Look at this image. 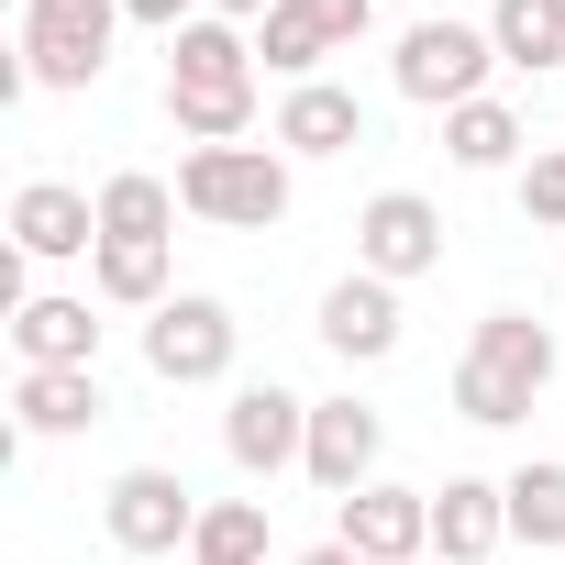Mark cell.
<instances>
[{"instance_id":"4316f807","label":"cell","mask_w":565,"mask_h":565,"mask_svg":"<svg viewBox=\"0 0 565 565\" xmlns=\"http://www.w3.org/2000/svg\"><path fill=\"white\" fill-rule=\"evenodd\" d=\"M211 12H222V23H266V12H277V0H211Z\"/></svg>"},{"instance_id":"52a82bcc","label":"cell","mask_w":565,"mask_h":565,"mask_svg":"<svg viewBox=\"0 0 565 565\" xmlns=\"http://www.w3.org/2000/svg\"><path fill=\"white\" fill-rule=\"evenodd\" d=\"M366 23H377V0H277V12L255 23V56L289 78V89H311V78H322V56H344Z\"/></svg>"},{"instance_id":"2e32d148","label":"cell","mask_w":565,"mask_h":565,"mask_svg":"<svg viewBox=\"0 0 565 565\" xmlns=\"http://www.w3.org/2000/svg\"><path fill=\"white\" fill-rule=\"evenodd\" d=\"M111 399H100V366H23V388H12V422L34 433V444H56V433H89Z\"/></svg>"},{"instance_id":"8992f818","label":"cell","mask_w":565,"mask_h":565,"mask_svg":"<svg viewBox=\"0 0 565 565\" xmlns=\"http://www.w3.org/2000/svg\"><path fill=\"white\" fill-rule=\"evenodd\" d=\"M100 521H111L122 554H189L200 543V499H189L178 466H122L111 499H100Z\"/></svg>"},{"instance_id":"8fae6325","label":"cell","mask_w":565,"mask_h":565,"mask_svg":"<svg viewBox=\"0 0 565 565\" xmlns=\"http://www.w3.org/2000/svg\"><path fill=\"white\" fill-rule=\"evenodd\" d=\"M377 444H388V422L366 411V399H311V488L322 499H355V488H377Z\"/></svg>"},{"instance_id":"5bb4252c","label":"cell","mask_w":565,"mask_h":565,"mask_svg":"<svg viewBox=\"0 0 565 565\" xmlns=\"http://www.w3.org/2000/svg\"><path fill=\"white\" fill-rule=\"evenodd\" d=\"M12 244L23 255H100V200L89 189H67V178H34L23 200H12Z\"/></svg>"},{"instance_id":"7a4b0ae2","label":"cell","mask_w":565,"mask_h":565,"mask_svg":"<svg viewBox=\"0 0 565 565\" xmlns=\"http://www.w3.org/2000/svg\"><path fill=\"white\" fill-rule=\"evenodd\" d=\"M543 388H554V333L532 311H488L477 344H466V366H455V411L488 422V433H510V422H532Z\"/></svg>"},{"instance_id":"ac0fdd59","label":"cell","mask_w":565,"mask_h":565,"mask_svg":"<svg viewBox=\"0 0 565 565\" xmlns=\"http://www.w3.org/2000/svg\"><path fill=\"white\" fill-rule=\"evenodd\" d=\"M12 344H23V366H100L89 300H23V311H12Z\"/></svg>"},{"instance_id":"e0dca14e","label":"cell","mask_w":565,"mask_h":565,"mask_svg":"<svg viewBox=\"0 0 565 565\" xmlns=\"http://www.w3.org/2000/svg\"><path fill=\"white\" fill-rule=\"evenodd\" d=\"M266 145H289V156H344V145H366V100L333 89V78H311V89L277 100V134H266Z\"/></svg>"},{"instance_id":"7402d4cb","label":"cell","mask_w":565,"mask_h":565,"mask_svg":"<svg viewBox=\"0 0 565 565\" xmlns=\"http://www.w3.org/2000/svg\"><path fill=\"white\" fill-rule=\"evenodd\" d=\"M89 277H100V300H122V311H167V244H134V233H100Z\"/></svg>"},{"instance_id":"f1b7e54d","label":"cell","mask_w":565,"mask_h":565,"mask_svg":"<svg viewBox=\"0 0 565 565\" xmlns=\"http://www.w3.org/2000/svg\"><path fill=\"white\" fill-rule=\"evenodd\" d=\"M422 565H433V554H422Z\"/></svg>"},{"instance_id":"ffe728a7","label":"cell","mask_w":565,"mask_h":565,"mask_svg":"<svg viewBox=\"0 0 565 565\" xmlns=\"http://www.w3.org/2000/svg\"><path fill=\"white\" fill-rule=\"evenodd\" d=\"M444 145H455V167H477V178H488V167H532V156H521L532 134H521L510 100H466V111H444Z\"/></svg>"},{"instance_id":"9a60e30c","label":"cell","mask_w":565,"mask_h":565,"mask_svg":"<svg viewBox=\"0 0 565 565\" xmlns=\"http://www.w3.org/2000/svg\"><path fill=\"white\" fill-rule=\"evenodd\" d=\"M499 543H510V488L444 477V488H433V554H444V565H488Z\"/></svg>"},{"instance_id":"30bf717a","label":"cell","mask_w":565,"mask_h":565,"mask_svg":"<svg viewBox=\"0 0 565 565\" xmlns=\"http://www.w3.org/2000/svg\"><path fill=\"white\" fill-rule=\"evenodd\" d=\"M355 266L388 277V289H399V277H433V266H444V211H433L422 189H377V200L355 211Z\"/></svg>"},{"instance_id":"83f0119b","label":"cell","mask_w":565,"mask_h":565,"mask_svg":"<svg viewBox=\"0 0 565 565\" xmlns=\"http://www.w3.org/2000/svg\"><path fill=\"white\" fill-rule=\"evenodd\" d=\"M300 565H366V554H355V543H311Z\"/></svg>"},{"instance_id":"ba28073f","label":"cell","mask_w":565,"mask_h":565,"mask_svg":"<svg viewBox=\"0 0 565 565\" xmlns=\"http://www.w3.org/2000/svg\"><path fill=\"white\" fill-rule=\"evenodd\" d=\"M145 366H156L167 388H211V377H233V311H222L211 289H178V300L145 322Z\"/></svg>"},{"instance_id":"277c9868","label":"cell","mask_w":565,"mask_h":565,"mask_svg":"<svg viewBox=\"0 0 565 565\" xmlns=\"http://www.w3.org/2000/svg\"><path fill=\"white\" fill-rule=\"evenodd\" d=\"M111 34H122V0H23V67L34 89H100L111 67Z\"/></svg>"},{"instance_id":"4fadbf2b","label":"cell","mask_w":565,"mask_h":565,"mask_svg":"<svg viewBox=\"0 0 565 565\" xmlns=\"http://www.w3.org/2000/svg\"><path fill=\"white\" fill-rule=\"evenodd\" d=\"M322 344L344 355V366H377V355H399V289H388V277H333V289H322Z\"/></svg>"},{"instance_id":"7c38bea8","label":"cell","mask_w":565,"mask_h":565,"mask_svg":"<svg viewBox=\"0 0 565 565\" xmlns=\"http://www.w3.org/2000/svg\"><path fill=\"white\" fill-rule=\"evenodd\" d=\"M333 543H355L366 565H422L433 554V488H355Z\"/></svg>"},{"instance_id":"603a6c76","label":"cell","mask_w":565,"mask_h":565,"mask_svg":"<svg viewBox=\"0 0 565 565\" xmlns=\"http://www.w3.org/2000/svg\"><path fill=\"white\" fill-rule=\"evenodd\" d=\"M167 222H178V189H167V178L122 167V178L100 189V233H134V244H167Z\"/></svg>"},{"instance_id":"cb8c5ba5","label":"cell","mask_w":565,"mask_h":565,"mask_svg":"<svg viewBox=\"0 0 565 565\" xmlns=\"http://www.w3.org/2000/svg\"><path fill=\"white\" fill-rule=\"evenodd\" d=\"M189 565H266V499H211Z\"/></svg>"},{"instance_id":"9c48e42d","label":"cell","mask_w":565,"mask_h":565,"mask_svg":"<svg viewBox=\"0 0 565 565\" xmlns=\"http://www.w3.org/2000/svg\"><path fill=\"white\" fill-rule=\"evenodd\" d=\"M222 455H233L244 477L300 466V455H311V399H300V388H277V377H244L233 411H222Z\"/></svg>"},{"instance_id":"d6986e66","label":"cell","mask_w":565,"mask_h":565,"mask_svg":"<svg viewBox=\"0 0 565 565\" xmlns=\"http://www.w3.org/2000/svg\"><path fill=\"white\" fill-rule=\"evenodd\" d=\"M488 45L499 67H565V0H488Z\"/></svg>"},{"instance_id":"44dd1931","label":"cell","mask_w":565,"mask_h":565,"mask_svg":"<svg viewBox=\"0 0 565 565\" xmlns=\"http://www.w3.org/2000/svg\"><path fill=\"white\" fill-rule=\"evenodd\" d=\"M510 488V543H532V554H565V466L554 455H532L521 477H499Z\"/></svg>"},{"instance_id":"484cf974","label":"cell","mask_w":565,"mask_h":565,"mask_svg":"<svg viewBox=\"0 0 565 565\" xmlns=\"http://www.w3.org/2000/svg\"><path fill=\"white\" fill-rule=\"evenodd\" d=\"M122 23H156V34H189L200 0H122Z\"/></svg>"},{"instance_id":"5b68a950","label":"cell","mask_w":565,"mask_h":565,"mask_svg":"<svg viewBox=\"0 0 565 565\" xmlns=\"http://www.w3.org/2000/svg\"><path fill=\"white\" fill-rule=\"evenodd\" d=\"M488 67H499L488 23H411L399 56H388L399 100H422V111H466V100H488Z\"/></svg>"},{"instance_id":"3957f363","label":"cell","mask_w":565,"mask_h":565,"mask_svg":"<svg viewBox=\"0 0 565 565\" xmlns=\"http://www.w3.org/2000/svg\"><path fill=\"white\" fill-rule=\"evenodd\" d=\"M178 211L222 233H277L289 222V156L277 145H189L178 156Z\"/></svg>"},{"instance_id":"d4e9b609","label":"cell","mask_w":565,"mask_h":565,"mask_svg":"<svg viewBox=\"0 0 565 565\" xmlns=\"http://www.w3.org/2000/svg\"><path fill=\"white\" fill-rule=\"evenodd\" d=\"M521 211H532L543 233H565V145H543V156L521 167Z\"/></svg>"},{"instance_id":"6da1fadb","label":"cell","mask_w":565,"mask_h":565,"mask_svg":"<svg viewBox=\"0 0 565 565\" xmlns=\"http://www.w3.org/2000/svg\"><path fill=\"white\" fill-rule=\"evenodd\" d=\"M167 122L189 145H244L255 134V45L222 12H200L189 34H167Z\"/></svg>"}]
</instances>
